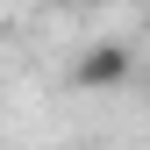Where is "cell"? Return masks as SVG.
Returning a JSON list of instances; mask_svg holds the SVG:
<instances>
[{"label":"cell","mask_w":150,"mask_h":150,"mask_svg":"<svg viewBox=\"0 0 150 150\" xmlns=\"http://www.w3.org/2000/svg\"><path fill=\"white\" fill-rule=\"evenodd\" d=\"M71 79H79L86 93H107V86H129L136 79V50L129 43H93L79 64H71Z\"/></svg>","instance_id":"6da1fadb"}]
</instances>
